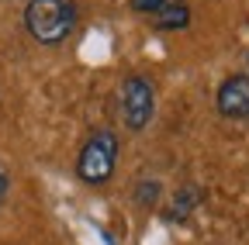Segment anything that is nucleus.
Masks as SVG:
<instances>
[{
	"label": "nucleus",
	"mask_w": 249,
	"mask_h": 245,
	"mask_svg": "<svg viewBox=\"0 0 249 245\" xmlns=\"http://www.w3.org/2000/svg\"><path fill=\"white\" fill-rule=\"evenodd\" d=\"M180 4H187V0H132V11L139 14V17H160V14H166V11H173V7H180Z\"/></svg>",
	"instance_id": "nucleus-7"
},
{
	"label": "nucleus",
	"mask_w": 249,
	"mask_h": 245,
	"mask_svg": "<svg viewBox=\"0 0 249 245\" xmlns=\"http://www.w3.org/2000/svg\"><path fill=\"white\" fill-rule=\"evenodd\" d=\"M149 24L160 28V32H180V28L191 24V11H187V4H180V7H173V11L160 14V17H152Z\"/></svg>",
	"instance_id": "nucleus-6"
},
{
	"label": "nucleus",
	"mask_w": 249,
	"mask_h": 245,
	"mask_svg": "<svg viewBox=\"0 0 249 245\" xmlns=\"http://www.w3.org/2000/svg\"><path fill=\"white\" fill-rule=\"evenodd\" d=\"M156 197H160V180H156V176H142V180L135 183L132 200H135L139 207H149V204H156Z\"/></svg>",
	"instance_id": "nucleus-8"
},
{
	"label": "nucleus",
	"mask_w": 249,
	"mask_h": 245,
	"mask_svg": "<svg viewBox=\"0 0 249 245\" xmlns=\"http://www.w3.org/2000/svg\"><path fill=\"white\" fill-rule=\"evenodd\" d=\"M197 204H204V190L201 187H194V183H187V187H180L177 190V197H173V207L166 211V221H187L191 214L197 211Z\"/></svg>",
	"instance_id": "nucleus-5"
},
{
	"label": "nucleus",
	"mask_w": 249,
	"mask_h": 245,
	"mask_svg": "<svg viewBox=\"0 0 249 245\" xmlns=\"http://www.w3.org/2000/svg\"><path fill=\"white\" fill-rule=\"evenodd\" d=\"M114 169H118V135L101 128L80 145L76 176L87 183V187H104V183H111Z\"/></svg>",
	"instance_id": "nucleus-2"
},
{
	"label": "nucleus",
	"mask_w": 249,
	"mask_h": 245,
	"mask_svg": "<svg viewBox=\"0 0 249 245\" xmlns=\"http://www.w3.org/2000/svg\"><path fill=\"white\" fill-rule=\"evenodd\" d=\"M4 197H7V169L0 166V204H4Z\"/></svg>",
	"instance_id": "nucleus-9"
},
{
	"label": "nucleus",
	"mask_w": 249,
	"mask_h": 245,
	"mask_svg": "<svg viewBox=\"0 0 249 245\" xmlns=\"http://www.w3.org/2000/svg\"><path fill=\"white\" fill-rule=\"evenodd\" d=\"M118 107H121L124 128L135 131V135L145 131L152 114H156V86H152V80H145L139 73L124 76L121 86H118Z\"/></svg>",
	"instance_id": "nucleus-3"
},
{
	"label": "nucleus",
	"mask_w": 249,
	"mask_h": 245,
	"mask_svg": "<svg viewBox=\"0 0 249 245\" xmlns=\"http://www.w3.org/2000/svg\"><path fill=\"white\" fill-rule=\"evenodd\" d=\"M214 107L229 121H249V76L246 73L225 76L214 90Z\"/></svg>",
	"instance_id": "nucleus-4"
},
{
	"label": "nucleus",
	"mask_w": 249,
	"mask_h": 245,
	"mask_svg": "<svg viewBox=\"0 0 249 245\" xmlns=\"http://www.w3.org/2000/svg\"><path fill=\"white\" fill-rule=\"evenodd\" d=\"M80 11L73 0H28L24 4V32L31 42H38L45 49H55L76 32Z\"/></svg>",
	"instance_id": "nucleus-1"
}]
</instances>
